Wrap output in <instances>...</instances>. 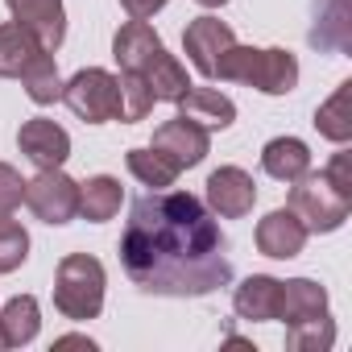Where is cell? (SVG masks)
Instances as JSON below:
<instances>
[{
	"mask_svg": "<svg viewBox=\"0 0 352 352\" xmlns=\"http://www.w3.org/2000/svg\"><path fill=\"white\" fill-rule=\"evenodd\" d=\"M120 265L137 290L162 298H204L232 282L228 236L191 191H149L133 204Z\"/></svg>",
	"mask_w": 352,
	"mask_h": 352,
	"instance_id": "1",
	"label": "cell"
},
{
	"mask_svg": "<svg viewBox=\"0 0 352 352\" xmlns=\"http://www.w3.org/2000/svg\"><path fill=\"white\" fill-rule=\"evenodd\" d=\"M112 58L120 63V71L141 75V79L153 87V96L166 100V104H179V100L187 96V87H191L187 67L174 58V54H166V46H162V38L149 30V21H129V25H120L116 38H112Z\"/></svg>",
	"mask_w": 352,
	"mask_h": 352,
	"instance_id": "2",
	"label": "cell"
},
{
	"mask_svg": "<svg viewBox=\"0 0 352 352\" xmlns=\"http://www.w3.org/2000/svg\"><path fill=\"white\" fill-rule=\"evenodd\" d=\"M212 79L257 87L261 96H290L298 87V58L290 50H253V46H228L212 71Z\"/></svg>",
	"mask_w": 352,
	"mask_h": 352,
	"instance_id": "3",
	"label": "cell"
},
{
	"mask_svg": "<svg viewBox=\"0 0 352 352\" xmlns=\"http://www.w3.org/2000/svg\"><path fill=\"white\" fill-rule=\"evenodd\" d=\"M104 265L87 253H67L54 270V307L63 319L87 323L104 311Z\"/></svg>",
	"mask_w": 352,
	"mask_h": 352,
	"instance_id": "4",
	"label": "cell"
},
{
	"mask_svg": "<svg viewBox=\"0 0 352 352\" xmlns=\"http://www.w3.org/2000/svg\"><path fill=\"white\" fill-rule=\"evenodd\" d=\"M286 208L302 220L307 232H336V228H344V220L352 212V199H344L323 174L307 170L302 179L290 183V204Z\"/></svg>",
	"mask_w": 352,
	"mask_h": 352,
	"instance_id": "5",
	"label": "cell"
},
{
	"mask_svg": "<svg viewBox=\"0 0 352 352\" xmlns=\"http://www.w3.org/2000/svg\"><path fill=\"white\" fill-rule=\"evenodd\" d=\"M63 104L87 124L120 120V79L104 67H83L63 83Z\"/></svg>",
	"mask_w": 352,
	"mask_h": 352,
	"instance_id": "6",
	"label": "cell"
},
{
	"mask_svg": "<svg viewBox=\"0 0 352 352\" xmlns=\"http://www.w3.org/2000/svg\"><path fill=\"white\" fill-rule=\"evenodd\" d=\"M25 204L42 224H71L79 216V183L71 174H63V166L54 170H38V179L25 183Z\"/></svg>",
	"mask_w": 352,
	"mask_h": 352,
	"instance_id": "7",
	"label": "cell"
},
{
	"mask_svg": "<svg viewBox=\"0 0 352 352\" xmlns=\"http://www.w3.org/2000/svg\"><path fill=\"white\" fill-rule=\"evenodd\" d=\"M149 149L162 157V162H170L174 170H191V166H199L204 157H208V149H212V133L204 129V124H195V120H187L183 112L174 116V120H166V124H157L153 129V141H149Z\"/></svg>",
	"mask_w": 352,
	"mask_h": 352,
	"instance_id": "8",
	"label": "cell"
},
{
	"mask_svg": "<svg viewBox=\"0 0 352 352\" xmlns=\"http://www.w3.org/2000/svg\"><path fill=\"white\" fill-rule=\"evenodd\" d=\"M257 204V183L241 166H220L208 174V212L220 220H241Z\"/></svg>",
	"mask_w": 352,
	"mask_h": 352,
	"instance_id": "9",
	"label": "cell"
},
{
	"mask_svg": "<svg viewBox=\"0 0 352 352\" xmlns=\"http://www.w3.org/2000/svg\"><path fill=\"white\" fill-rule=\"evenodd\" d=\"M232 42H236V34H232V25L220 21V17H195V21L187 25V34H183V50H187L191 67H195L204 79H212L220 54H224Z\"/></svg>",
	"mask_w": 352,
	"mask_h": 352,
	"instance_id": "10",
	"label": "cell"
},
{
	"mask_svg": "<svg viewBox=\"0 0 352 352\" xmlns=\"http://www.w3.org/2000/svg\"><path fill=\"white\" fill-rule=\"evenodd\" d=\"M5 5H9L13 21L42 42V50L54 54L63 46V38H67V9H63V0H5Z\"/></svg>",
	"mask_w": 352,
	"mask_h": 352,
	"instance_id": "11",
	"label": "cell"
},
{
	"mask_svg": "<svg viewBox=\"0 0 352 352\" xmlns=\"http://www.w3.org/2000/svg\"><path fill=\"white\" fill-rule=\"evenodd\" d=\"M17 145H21V153H25L38 170H54V166H63V162L71 157V137H67V129L54 124V120H46V116L25 120V124L17 129Z\"/></svg>",
	"mask_w": 352,
	"mask_h": 352,
	"instance_id": "12",
	"label": "cell"
},
{
	"mask_svg": "<svg viewBox=\"0 0 352 352\" xmlns=\"http://www.w3.org/2000/svg\"><path fill=\"white\" fill-rule=\"evenodd\" d=\"M307 228H302V220L290 212V208H278V212H270L261 224H257V249L265 253V257H274V261H290V257H298L302 253V245H307Z\"/></svg>",
	"mask_w": 352,
	"mask_h": 352,
	"instance_id": "13",
	"label": "cell"
},
{
	"mask_svg": "<svg viewBox=\"0 0 352 352\" xmlns=\"http://www.w3.org/2000/svg\"><path fill=\"white\" fill-rule=\"evenodd\" d=\"M232 307L249 323H270V319L282 315V282L270 278V274H249L232 290Z\"/></svg>",
	"mask_w": 352,
	"mask_h": 352,
	"instance_id": "14",
	"label": "cell"
},
{
	"mask_svg": "<svg viewBox=\"0 0 352 352\" xmlns=\"http://www.w3.org/2000/svg\"><path fill=\"white\" fill-rule=\"evenodd\" d=\"M311 46L348 54L352 50V5L348 0H319L315 5V25H311Z\"/></svg>",
	"mask_w": 352,
	"mask_h": 352,
	"instance_id": "15",
	"label": "cell"
},
{
	"mask_svg": "<svg viewBox=\"0 0 352 352\" xmlns=\"http://www.w3.org/2000/svg\"><path fill=\"white\" fill-rule=\"evenodd\" d=\"M179 112L187 116V120H195V124H204L208 133H220V129H228L232 120H236V104L224 96V91H216V87H187V96L179 100Z\"/></svg>",
	"mask_w": 352,
	"mask_h": 352,
	"instance_id": "16",
	"label": "cell"
},
{
	"mask_svg": "<svg viewBox=\"0 0 352 352\" xmlns=\"http://www.w3.org/2000/svg\"><path fill=\"white\" fill-rule=\"evenodd\" d=\"M327 315V290L311 278H290L282 282V315L286 327H298V323H315Z\"/></svg>",
	"mask_w": 352,
	"mask_h": 352,
	"instance_id": "17",
	"label": "cell"
},
{
	"mask_svg": "<svg viewBox=\"0 0 352 352\" xmlns=\"http://www.w3.org/2000/svg\"><path fill=\"white\" fill-rule=\"evenodd\" d=\"M261 170L270 174V179H278V183L302 179V174L311 170V149H307V141H298V137H274V141H265V149H261Z\"/></svg>",
	"mask_w": 352,
	"mask_h": 352,
	"instance_id": "18",
	"label": "cell"
},
{
	"mask_svg": "<svg viewBox=\"0 0 352 352\" xmlns=\"http://www.w3.org/2000/svg\"><path fill=\"white\" fill-rule=\"evenodd\" d=\"M124 204V187L120 179H112V174H91L87 183H79V216L87 224H104L120 212Z\"/></svg>",
	"mask_w": 352,
	"mask_h": 352,
	"instance_id": "19",
	"label": "cell"
},
{
	"mask_svg": "<svg viewBox=\"0 0 352 352\" xmlns=\"http://www.w3.org/2000/svg\"><path fill=\"white\" fill-rule=\"evenodd\" d=\"M42 327V311H38V298L34 294H17L0 307V336H5V348H21L38 336Z\"/></svg>",
	"mask_w": 352,
	"mask_h": 352,
	"instance_id": "20",
	"label": "cell"
},
{
	"mask_svg": "<svg viewBox=\"0 0 352 352\" xmlns=\"http://www.w3.org/2000/svg\"><path fill=\"white\" fill-rule=\"evenodd\" d=\"M38 54H42V42L30 30H21L17 21L0 25V79H21Z\"/></svg>",
	"mask_w": 352,
	"mask_h": 352,
	"instance_id": "21",
	"label": "cell"
},
{
	"mask_svg": "<svg viewBox=\"0 0 352 352\" xmlns=\"http://www.w3.org/2000/svg\"><path fill=\"white\" fill-rule=\"evenodd\" d=\"M315 129H319L327 141H336V145L352 141V79L340 83L336 96L315 108Z\"/></svg>",
	"mask_w": 352,
	"mask_h": 352,
	"instance_id": "22",
	"label": "cell"
},
{
	"mask_svg": "<svg viewBox=\"0 0 352 352\" xmlns=\"http://www.w3.org/2000/svg\"><path fill=\"white\" fill-rule=\"evenodd\" d=\"M21 87H25V96L34 100V104H54V100H63V79H58V67H54V54L50 50H42L30 67H25V75H21Z\"/></svg>",
	"mask_w": 352,
	"mask_h": 352,
	"instance_id": "23",
	"label": "cell"
},
{
	"mask_svg": "<svg viewBox=\"0 0 352 352\" xmlns=\"http://www.w3.org/2000/svg\"><path fill=\"white\" fill-rule=\"evenodd\" d=\"M124 166H129L133 179H137L141 187H149V191H170L174 179H179V170H174L170 162H162L149 145H145V149H129V153H124Z\"/></svg>",
	"mask_w": 352,
	"mask_h": 352,
	"instance_id": "24",
	"label": "cell"
},
{
	"mask_svg": "<svg viewBox=\"0 0 352 352\" xmlns=\"http://www.w3.org/2000/svg\"><path fill=\"white\" fill-rule=\"evenodd\" d=\"M153 104H157L153 87H149L141 75L120 71V120H124V124H137V120H145V116L153 112Z\"/></svg>",
	"mask_w": 352,
	"mask_h": 352,
	"instance_id": "25",
	"label": "cell"
},
{
	"mask_svg": "<svg viewBox=\"0 0 352 352\" xmlns=\"http://www.w3.org/2000/svg\"><path fill=\"white\" fill-rule=\"evenodd\" d=\"M336 344V323L331 315L315 319V323H298V327H286V348L290 352H327Z\"/></svg>",
	"mask_w": 352,
	"mask_h": 352,
	"instance_id": "26",
	"label": "cell"
},
{
	"mask_svg": "<svg viewBox=\"0 0 352 352\" xmlns=\"http://www.w3.org/2000/svg\"><path fill=\"white\" fill-rule=\"evenodd\" d=\"M25 257H30V232H25L17 220L0 216V274L21 270Z\"/></svg>",
	"mask_w": 352,
	"mask_h": 352,
	"instance_id": "27",
	"label": "cell"
},
{
	"mask_svg": "<svg viewBox=\"0 0 352 352\" xmlns=\"http://www.w3.org/2000/svg\"><path fill=\"white\" fill-rule=\"evenodd\" d=\"M21 204H25V179L9 162H0V216H13Z\"/></svg>",
	"mask_w": 352,
	"mask_h": 352,
	"instance_id": "28",
	"label": "cell"
},
{
	"mask_svg": "<svg viewBox=\"0 0 352 352\" xmlns=\"http://www.w3.org/2000/svg\"><path fill=\"white\" fill-rule=\"evenodd\" d=\"M323 179L344 195V199H352V153L348 149H340L331 162H327V170H323Z\"/></svg>",
	"mask_w": 352,
	"mask_h": 352,
	"instance_id": "29",
	"label": "cell"
},
{
	"mask_svg": "<svg viewBox=\"0 0 352 352\" xmlns=\"http://www.w3.org/2000/svg\"><path fill=\"white\" fill-rule=\"evenodd\" d=\"M170 0H120V9L133 17V21H149L153 13H162Z\"/></svg>",
	"mask_w": 352,
	"mask_h": 352,
	"instance_id": "30",
	"label": "cell"
},
{
	"mask_svg": "<svg viewBox=\"0 0 352 352\" xmlns=\"http://www.w3.org/2000/svg\"><path fill=\"white\" fill-rule=\"evenodd\" d=\"M54 348H87V352H91V348H96V340H87V336H58V340H54Z\"/></svg>",
	"mask_w": 352,
	"mask_h": 352,
	"instance_id": "31",
	"label": "cell"
},
{
	"mask_svg": "<svg viewBox=\"0 0 352 352\" xmlns=\"http://www.w3.org/2000/svg\"><path fill=\"white\" fill-rule=\"evenodd\" d=\"M195 5H204V9H224L228 0H195Z\"/></svg>",
	"mask_w": 352,
	"mask_h": 352,
	"instance_id": "32",
	"label": "cell"
},
{
	"mask_svg": "<svg viewBox=\"0 0 352 352\" xmlns=\"http://www.w3.org/2000/svg\"><path fill=\"white\" fill-rule=\"evenodd\" d=\"M0 348H5V336H0Z\"/></svg>",
	"mask_w": 352,
	"mask_h": 352,
	"instance_id": "33",
	"label": "cell"
}]
</instances>
